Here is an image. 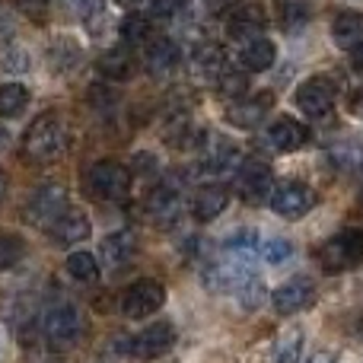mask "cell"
I'll return each mask as SVG.
<instances>
[{
  "label": "cell",
  "mask_w": 363,
  "mask_h": 363,
  "mask_svg": "<svg viewBox=\"0 0 363 363\" xmlns=\"http://www.w3.org/2000/svg\"><path fill=\"white\" fill-rule=\"evenodd\" d=\"M309 363H335V354H315Z\"/></svg>",
  "instance_id": "obj_40"
},
{
  "label": "cell",
  "mask_w": 363,
  "mask_h": 363,
  "mask_svg": "<svg viewBox=\"0 0 363 363\" xmlns=\"http://www.w3.org/2000/svg\"><path fill=\"white\" fill-rule=\"evenodd\" d=\"M67 144H70V134H67V125H64L57 115H42L35 118V125H29L23 138V153L26 160L32 163H55L67 153Z\"/></svg>",
  "instance_id": "obj_2"
},
{
  "label": "cell",
  "mask_w": 363,
  "mask_h": 363,
  "mask_svg": "<svg viewBox=\"0 0 363 363\" xmlns=\"http://www.w3.org/2000/svg\"><path fill=\"white\" fill-rule=\"evenodd\" d=\"M351 112L357 115V118H363V89H360L357 96H354V102H351Z\"/></svg>",
  "instance_id": "obj_39"
},
{
  "label": "cell",
  "mask_w": 363,
  "mask_h": 363,
  "mask_svg": "<svg viewBox=\"0 0 363 363\" xmlns=\"http://www.w3.org/2000/svg\"><path fill=\"white\" fill-rule=\"evenodd\" d=\"M262 144L274 153H294L309 144V128L294 118H277L262 131Z\"/></svg>",
  "instance_id": "obj_12"
},
{
  "label": "cell",
  "mask_w": 363,
  "mask_h": 363,
  "mask_svg": "<svg viewBox=\"0 0 363 363\" xmlns=\"http://www.w3.org/2000/svg\"><path fill=\"white\" fill-rule=\"evenodd\" d=\"M204 4H207V10L211 13H226V10H233L239 0H204Z\"/></svg>",
  "instance_id": "obj_38"
},
{
  "label": "cell",
  "mask_w": 363,
  "mask_h": 363,
  "mask_svg": "<svg viewBox=\"0 0 363 363\" xmlns=\"http://www.w3.org/2000/svg\"><path fill=\"white\" fill-rule=\"evenodd\" d=\"M172 341H176L172 322H153V325H147L144 332L134 338L131 351L138 360H153V357H163V354L172 347Z\"/></svg>",
  "instance_id": "obj_13"
},
{
  "label": "cell",
  "mask_w": 363,
  "mask_h": 363,
  "mask_svg": "<svg viewBox=\"0 0 363 363\" xmlns=\"http://www.w3.org/2000/svg\"><path fill=\"white\" fill-rule=\"evenodd\" d=\"M204 284H207V290H213V294L236 296V303L242 309H258L264 303V296H268L262 277L252 271V264L233 262V258L213 262L211 268L204 271Z\"/></svg>",
  "instance_id": "obj_1"
},
{
  "label": "cell",
  "mask_w": 363,
  "mask_h": 363,
  "mask_svg": "<svg viewBox=\"0 0 363 363\" xmlns=\"http://www.w3.org/2000/svg\"><path fill=\"white\" fill-rule=\"evenodd\" d=\"M300 347H303V332L300 328H287L271 347V363H296Z\"/></svg>",
  "instance_id": "obj_27"
},
{
  "label": "cell",
  "mask_w": 363,
  "mask_h": 363,
  "mask_svg": "<svg viewBox=\"0 0 363 363\" xmlns=\"http://www.w3.org/2000/svg\"><path fill=\"white\" fill-rule=\"evenodd\" d=\"M48 233H51V239H55V242L77 245V242H83V239L89 236V217L83 211H77V207H70L67 213H61V220H57Z\"/></svg>",
  "instance_id": "obj_17"
},
{
  "label": "cell",
  "mask_w": 363,
  "mask_h": 363,
  "mask_svg": "<svg viewBox=\"0 0 363 363\" xmlns=\"http://www.w3.org/2000/svg\"><path fill=\"white\" fill-rule=\"evenodd\" d=\"M115 4H121V6H144V0H115Z\"/></svg>",
  "instance_id": "obj_41"
},
{
  "label": "cell",
  "mask_w": 363,
  "mask_h": 363,
  "mask_svg": "<svg viewBox=\"0 0 363 363\" xmlns=\"http://www.w3.org/2000/svg\"><path fill=\"white\" fill-rule=\"evenodd\" d=\"M271 106H274V99H271L268 93L245 96V99L233 102V106L226 108V118H230V125H236V128H258L264 115L271 112Z\"/></svg>",
  "instance_id": "obj_14"
},
{
  "label": "cell",
  "mask_w": 363,
  "mask_h": 363,
  "mask_svg": "<svg viewBox=\"0 0 363 363\" xmlns=\"http://www.w3.org/2000/svg\"><path fill=\"white\" fill-rule=\"evenodd\" d=\"M268 204H271V211L281 213V217H303V213H309L315 207V191L306 182L284 179L271 188Z\"/></svg>",
  "instance_id": "obj_7"
},
{
  "label": "cell",
  "mask_w": 363,
  "mask_h": 363,
  "mask_svg": "<svg viewBox=\"0 0 363 363\" xmlns=\"http://www.w3.org/2000/svg\"><path fill=\"white\" fill-rule=\"evenodd\" d=\"M319 262L325 274H341L363 262V230H341L319 249Z\"/></svg>",
  "instance_id": "obj_4"
},
{
  "label": "cell",
  "mask_w": 363,
  "mask_h": 363,
  "mask_svg": "<svg viewBox=\"0 0 363 363\" xmlns=\"http://www.w3.org/2000/svg\"><path fill=\"white\" fill-rule=\"evenodd\" d=\"M226 204H230V191L223 185H204L194 191L191 213H194V220H213L226 211Z\"/></svg>",
  "instance_id": "obj_18"
},
{
  "label": "cell",
  "mask_w": 363,
  "mask_h": 363,
  "mask_svg": "<svg viewBox=\"0 0 363 363\" xmlns=\"http://www.w3.org/2000/svg\"><path fill=\"white\" fill-rule=\"evenodd\" d=\"M233 166H239V153H236V147L226 144V140L204 160V172H211V176H220V172L233 169Z\"/></svg>",
  "instance_id": "obj_30"
},
{
  "label": "cell",
  "mask_w": 363,
  "mask_h": 363,
  "mask_svg": "<svg viewBox=\"0 0 363 363\" xmlns=\"http://www.w3.org/2000/svg\"><path fill=\"white\" fill-rule=\"evenodd\" d=\"M277 57V48L274 42H268V38H252V42H245L242 48H239V64H242V70H252V74H262V70H268L271 64H274Z\"/></svg>",
  "instance_id": "obj_20"
},
{
  "label": "cell",
  "mask_w": 363,
  "mask_h": 363,
  "mask_svg": "<svg viewBox=\"0 0 363 363\" xmlns=\"http://www.w3.org/2000/svg\"><path fill=\"white\" fill-rule=\"evenodd\" d=\"M163 303H166L163 284L144 277V281H134L131 287L121 294V313H125L128 319H147V315L160 313Z\"/></svg>",
  "instance_id": "obj_8"
},
{
  "label": "cell",
  "mask_w": 363,
  "mask_h": 363,
  "mask_svg": "<svg viewBox=\"0 0 363 363\" xmlns=\"http://www.w3.org/2000/svg\"><path fill=\"white\" fill-rule=\"evenodd\" d=\"M67 4V10L74 13L77 19H83V23H89V19H96L102 13V6H106V0H64Z\"/></svg>",
  "instance_id": "obj_35"
},
{
  "label": "cell",
  "mask_w": 363,
  "mask_h": 363,
  "mask_svg": "<svg viewBox=\"0 0 363 363\" xmlns=\"http://www.w3.org/2000/svg\"><path fill=\"white\" fill-rule=\"evenodd\" d=\"M313 300H315V284H313V277H306V274L290 277L287 284H281V287L271 294V303H274V309L281 315L303 313V309L313 306Z\"/></svg>",
  "instance_id": "obj_11"
},
{
  "label": "cell",
  "mask_w": 363,
  "mask_h": 363,
  "mask_svg": "<svg viewBox=\"0 0 363 363\" xmlns=\"http://www.w3.org/2000/svg\"><path fill=\"white\" fill-rule=\"evenodd\" d=\"M23 249H26L23 239L4 233V236H0V271H6L10 264H16L19 258H23Z\"/></svg>",
  "instance_id": "obj_34"
},
{
  "label": "cell",
  "mask_w": 363,
  "mask_h": 363,
  "mask_svg": "<svg viewBox=\"0 0 363 363\" xmlns=\"http://www.w3.org/2000/svg\"><path fill=\"white\" fill-rule=\"evenodd\" d=\"M258 233L255 230H239L236 236H230L223 242V252L226 258H233V262H242V264H252L258 255Z\"/></svg>",
  "instance_id": "obj_23"
},
{
  "label": "cell",
  "mask_w": 363,
  "mask_h": 363,
  "mask_svg": "<svg viewBox=\"0 0 363 363\" xmlns=\"http://www.w3.org/2000/svg\"><path fill=\"white\" fill-rule=\"evenodd\" d=\"M67 188L64 185H42L26 198L23 204V220L32 226H42V230H51V226L61 220V213H67Z\"/></svg>",
  "instance_id": "obj_3"
},
{
  "label": "cell",
  "mask_w": 363,
  "mask_h": 363,
  "mask_svg": "<svg viewBox=\"0 0 363 363\" xmlns=\"http://www.w3.org/2000/svg\"><path fill=\"white\" fill-rule=\"evenodd\" d=\"M99 70L108 77V80H128L134 70V57L128 48H112L99 57Z\"/></svg>",
  "instance_id": "obj_25"
},
{
  "label": "cell",
  "mask_w": 363,
  "mask_h": 363,
  "mask_svg": "<svg viewBox=\"0 0 363 363\" xmlns=\"http://www.w3.org/2000/svg\"><path fill=\"white\" fill-rule=\"evenodd\" d=\"M77 57H80V51L74 48L70 38H57L51 45V67L55 70H70V64H77Z\"/></svg>",
  "instance_id": "obj_33"
},
{
  "label": "cell",
  "mask_w": 363,
  "mask_h": 363,
  "mask_svg": "<svg viewBox=\"0 0 363 363\" xmlns=\"http://www.w3.org/2000/svg\"><path fill=\"white\" fill-rule=\"evenodd\" d=\"M42 332H45V341H48L51 347H57V351L77 345V338H80V332H83L80 309L67 300L48 306V313H45V319H42Z\"/></svg>",
  "instance_id": "obj_5"
},
{
  "label": "cell",
  "mask_w": 363,
  "mask_h": 363,
  "mask_svg": "<svg viewBox=\"0 0 363 363\" xmlns=\"http://www.w3.org/2000/svg\"><path fill=\"white\" fill-rule=\"evenodd\" d=\"M134 249H138V239H134V233L121 230V233H112V236L102 239V262L108 264V268H121V264L131 262Z\"/></svg>",
  "instance_id": "obj_21"
},
{
  "label": "cell",
  "mask_w": 363,
  "mask_h": 363,
  "mask_svg": "<svg viewBox=\"0 0 363 363\" xmlns=\"http://www.w3.org/2000/svg\"><path fill=\"white\" fill-rule=\"evenodd\" d=\"M29 102V93H26L23 83H4L0 86V118H13L19 115Z\"/></svg>",
  "instance_id": "obj_28"
},
{
  "label": "cell",
  "mask_w": 363,
  "mask_h": 363,
  "mask_svg": "<svg viewBox=\"0 0 363 363\" xmlns=\"http://www.w3.org/2000/svg\"><path fill=\"white\" fill-rule=\"evenodd\" d=\"M16 6L29 19H45V13H48V0H16Z\"/></svg>",
  "instance_id": "obj_37"
},
{
  "label": "cell",
  "mask_w": 363,
  "mask_h": 363,
  "mask_svg": "<svg viewBox=\"0 0 363 363\" xmlns=\"http://www.w3.org/2000/svg\"><path fill=\"white\" fill-rule=\"evenodd\" d=\"M258 255H262L268 264H281L294 255V242L284 236H268L262 245H258Z\"/></svg>",
  "instance_id": "obj_32"
},
{
  "label": "cell",
  "mask_w": 363,
  "mask_h": 363,
  "mask_svg": "<svg viewBox=\"0 0 363 363\" xmlns=\"http://www.w3.org/2000/svg\"><path fill=\"white\" fill-rule=\"evenodd\" d=\"M262 29H264V19H262V13H258V6H252V10H242L239 16H233L230 38L245 45V42H252V38H262Z\"/></svg>",
  "instance_id": "obj_24"
},
{
  "label": "cell",
  "mask_w": 363,
  "mask_h": 363,
  "mask_svg": "<svg viewBox=\"0 0 363 363\" xmlns=\"http://www.w3.org/2000/svg\"><path fill=\"white\" fill-rule=\"evenodd\" d=\"M217 83H220V93H223V96H242L245 93V77L242 74H233V70H226Z\"/></svg>",
  "instance_id": "obj_36"
},
{
  "label": "cell",
  "mask_w": 363,
  "mask_h": 363,
  "mask_svg": "<svg viewBox=\"0 0 363 363\" xmlns=\"http://www.w3.org/2000/svg\"><path fill=\"white\" fill-rule=\"evenodd\" d=\"M354 61H357V67L363 70V45H360V48H357V51H354Z\"/></svg>",
  "instance_id": "obj_42"
},
{
  "label": "cell",
  "mask_w": 363,
  "mask_h": 363,
  "mask_svg": "<svg viewBox=\"0 0 363 363\" xmlns=\"http://www.w3.org/2000/svg\"><path fill=\"white\" fill-rule=\"evenodd\" d=\"M86 188L93 198L125 201L128 194H131V172H128L121 163H115V160H102V163H96L93 169H89Z\"/></svg>",
  "instance_id": "obj_6"
},
{
  "label": "cell",
  "mask_w": 363,
  "mask_h": 363,
  "mask_svg": "<svg viewBox=\"0 0 363 363\" xmlns=\"http://www.w3.org/2000/svg\"><path fill=\"white\" fill-rule=\"evenodd\" d=\"M191 70H194V77H198V80L217 83L220 77L226 74L223 48H217V45H201V48L194 51V57H191Z\"/></svg>",
  "instance_id": "obj_19"
},
{
  "label": "cell",
  "mask_w": 363,
  "mask_h": 363,
  "mask_svg": "<svg viewBox=\"0 0 363 363\" xmlns=\"http://www.w3.org/2000/svg\"><path fill=\"white\" fill-rule=\"evenodd\" d=\"M182 211V198L172 185H160L147 194V217L157 223H172Z\"/></svg>",
  "instance_id": "obj_16"
},
{
  "label": "cell",
  "mask_w": 363,
  "mask_h": 363,
  "mask_svg": "<svg viewBox=\"0 0 363 363\" xmlns=\"http://www.w3.org/2000/svg\"><path fill=\"white\" fill-rule=\"evenodd\" d=\"M4 198H6V179L0 176V204H4Z\"/></svg>",
  "instance_id": "obj_43"
},
{
  "label": "cell",
  "mask_w": 363,
  "mask_h": 363,
  "mask_svg": "<svg viewBox=\"0 0 363 363\" xmlns=\"http://www.w3.org/2000/svg\"><path fill=\"white\" fill-rule=\"evenodd\" d=\"M236 188L249 204H262L264 198H271V188H274V172H271L268 163L262 160H245L239 166V176H236Z\"/></svg>",
  "instance_id": "obj_10"
},
{
  "label": "cell",
  "mask_w": 363,
  "mask_h": 363,
  "mask_svg": "<svg viewBox=\"0 0 363 363\" xmlns=\"http://www.w3.org/2000/svg\"><path fill=\"white\" fill-rule=\"evenodd\" d=\"M121 42L125 45H140V42H150V19L144 13H134L121 23Z\"/></svg>",
  "instance_id": "obj_31"
},
{
  "label": "cell",
  "mask_w": 363,
  "mask_h": 363,
  "mask_svg": "<svg viewBox=\"0 0 363 363\" xmlns=\"http://www.w3.org/2000/svg\"><path fill=\"white\" fill-rule=\"evenodd\" d=\"M332 163L345 172H354V169H363V140H341L328 150Z\"/></svg>",
  "instance_id": "obj_26"
},
{
  "label": "cell",
  "mask_w": 363,
  "mask_h": 363,
  "mask_svg": "<svg viewBox=\"0 0 363 363\" xmlns=\"http://www.w3.org/2000/svg\"><path fill=\"white\" fill-rule=\"evenodd\" d=\"M179 57H182V51H179V45L172 42V38L157 35V38H150V42H147L144 61H147V67H150L153 77L172 74V70L179 67Z\"/></svg>",
  "instance_id": "obj_15"
},
{
  "label": "cell",
  "mask_w": 363,
  "mask_h": 363,
  "mask_svg": "<svg viewBox=\"0 0 363 363\" xmlns=\"http://www.w3.org/2000/svg\"><path fill=\"white\" fill-rule=\"evenodd\" d=\"M332 38L338 48L357 51L363 45V13H341L332 26Z\"/></svg>",
  "instance_id": "obj_22"
},
{
  "label": "cell",
  "mask_w": 363,
  "mask_h": 363,
  "mask_svg": "<svg viewBox=\"0 0 363 363\" xmlns=\"http://www.w3.org/2000/svg\"><path fill=\"white\" fill-rule=\"evenodd\" d=\"M335 96H338V89H335L332 77H309L296 89V106L309 118H328L335 108Z\"/></svg>",
  "instance_id": "obj_9"
},
{
  "label": "cell",
  "mask_w": 363,
  "mask_h": 363,
  "mask_svg": "<svg viewBox=\"0 0 363 363\" xmlns=\"http://www.w3.org/2000/svg\"><path fill=\"white\" fill-rule=\"evenodd\" d=\"M67 271H70V277L80 284L99 281V264H96V258L89 255V252H74V255L67 258Z\"/></svg>",
  "instance_id": "obj_29"
}]
</instances>
